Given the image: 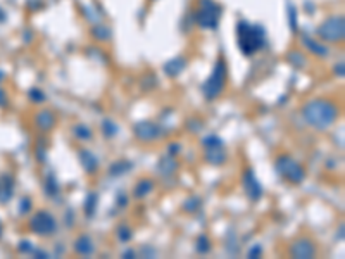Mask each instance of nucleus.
Masks as SVG:
<instances>
[{"mask_svg":"<svg viewBox=\"0 0 345 259\" xmlns=\"http://www.w3.org/2000/svg\"><path fill=\"white\" fill-rule=\"evenodd\" d=\"M19 251L21 252H32L33 251V245L29 244V242H23L19 245Z\"/></svg>","mask_w":345,"mask_h":259,"instance_id":"obj_35","label":"nucleus"},{"mask_svg":"<svg viewBox=\"0 0 345 259\" xmlns=\"http://www.w3.org/2000/svg\"><path fill=\"white\" fill-rule=\"evenodd\" d=\"M274 169L281 178H285L292 185H300L305 180V169L290 156H279L274 162Z\"/></svg>","mask_w":345,"mask_h":259,"instance_id":"obj_4","label":"nucleus"},{"mask_svg":"<svg viewBox=\"0 0 345 259\" xmlns=\"http://www.w3.org/2000/svg\"><path fill=\"white\" fill-rule=\"evenodd\" d=\"M116 203L121 206V208H124L126 204H128V195H124V194H119L116 197Z\"/></svg>","mask_w":345,"mask_h":259,"instance_id":"obj_33","label":"nucleus"},{"mask_svg":"<svg viewBox=\"0 0 345 259\" xmlns=\"http://www.w3.org/2000/svg\"><path fill=\"white\" fill-rule=\"evenodd\" d=\"M74 251L80 254V256H90V254L95 252L93 240H91L88 235H80L76 239V242H74Z\"/></svg>","mask_w":345,"mask_h":259,"instance_id":"obj_15","label":"nucleus"},{"mask_svg":"<svg viewBox=\"0 0 345 259\" xmlns=\"http://www.w3.org/2000/svg\"><path fill=\"white\" fill-rule=\"evenodd\" d=\"M7 105V95L4 90H0V107H6Z\"/></svg>","mask_w":345,"mask_h":259,"instance_id":"obj_37","label":"nucleus"},{"mask_svg":"<svg viewBox=\"0 0 345 259\" xmlns=\"http://www.w3.org/2000/svg\"><path fill=\"white\" fill-rule=\"evenodd\" d=\"M204 151H206V161L209 164L221 166L226 162V149L223 140L217 135H209L202 140Z\"/></svg>","mask_w":345,"mask_h":259,"instance_id":"obj_7","label":"nucleus"},{"mask_svg":"<svg viewBox=\"0 0 345 259\" xmlns=\"http://www.w3.org/2000/svg\"><path fill=\"white\" fill-rule=\"evenodd\" d=\"M180 152V143H169V156H176Z\"/></svg>","mask_w":345,"mask_h":259,"instance_id":"obj_34","label":"nucleus"},{"mask_svg":"<svg viewBox=\"0 0 345 259\" xmlns=\"http://www.w3.org/2000/svg\"><path fill=\"white\" fill-rule=\"evenodd\" d=\"M288 14H290V26L292 30H297V14H295V9L294 7H288Z\"/></svg>","mask_w":345,"mask_h":259,"instance_id":"obj_31","label":"nucleus"},{"mask_svg":"<svg viewBox=\"0 0 345 259\" xmlns=\"http://www.w3.org/2000/svg\"><path fill=\"white\" fill-rule=\"evenodd\" d=\"M242 183H243V190H245L247 197L252 203H257V200L263 197V187H261L259 180L256 178V173L252 168L245 169V173H243L242 177Z\"/></svg>","mask_w":345,"mask_h":259,"instance_id":"obj_9","label":"nucleus"},{"mask_svg":"<svg viewBox=\"0 0 345 259\" xmlns=\"http://www.w3.org/2000/svg\"><path fill=\"white\" fill-rule=\"evenodd\" d=\"M304 43H305V47H307V49L311 50L314 55H318V57H326V55H328V49H326L325 45H321V43H318L316 40H309V38H304Z\"/></svg>","mask_w":345,"mask_h":259,"instance_id":"obj_21","label":"nucleus"},{"mask_svg":"<svg viewBox=\"0 0 345 259\" xmlns=\"http://www.w3.org/2000/svg\"><path fill=\"white\" fill-rule=\"evenodd\" d=\"M318 35L326 42H342L343 35H345V24H343V17L342 16H333L323 23L318 28Z\"/></svg>","mask_w":345,"mask_h":259,"instance_id":"obj_8","label":"nucleus"},{"mask_svg":"<svg viewBox=\"0 0 345 259\" xmlns=\"http://www.w3.org/2000/svg\"><path fill=\"white\" fill-rule=\"evenodd\" d=\"M135 137L142 142H154L161 137V126L154 121H140L135 125Z\"/></svg>","mask_w":345,"mask_h":259,"instance_id":"obj_10","label":"nucleus"},{"mask_svg":"<svg viewBox=\"0 0 345 259\" xmlns=\"http://www.w3.org/2000/svg\"><path fill=\"white\" fill-rule=\"evenodd\" d=\"M302 116L307 125L316 130H328L338 118V107L326 99H314L302 107Z\"/></svg>","mask_w":345,"mask_h":259,"instance_id":"obj_1","label":"nucleus"},{"mask_svg":"<svg viewBox=\"0 0 345 259\" xmlns=\"http://www.w3.org/2000/svg\"><path fill=\"white\" fill-rule=\"evenodd\" d=\"M133 169V162L132 161H126V159H121L114 162V164L109 168V175L111 177H123V175H126L128 171Z\"/></svg>","mask_w":345,"mask_h":259,"instance_id":"obj_18","label":"nucleus"},{"mask_svg":"<svg viewBox=\"0 0 345 259\" xmlns=\"http://www.w3.org/2000/svg\"><path fill=\"white\" fill-rule=\"evenodd\" d=\"M290 256L297 259H311L316 256V245L309 239H299L290 245Z\"/></svg>","mask_w":345,"mask_h":259,"instance_id":"obj_11","label":"nucleus"},{"mask_svg":"<svg viewBox=\"0 0 345 259\" xmlns=\"http://www.w3.org/2000/svg\"><path fill=\"white\" fill-rule=\"evenodd\" d=\"M59 190L60 188H59V182H57V178H55V175L49 173L45 178V194L49 197H55L59 194Z\"/></svg>","mask_w":345,"mask_h":259,"instance_id":"obj_20","label":"nucleus"},{"mask_svg":"<svg viewBox=\"0 0 345 259\" xmlns=\"http://www.w3.org/2000/svg\"><path fill=\"white\" fill-rule=\"evenodd\" d=\"M221 7L214 0H199L197 24L204 30H216L219 24Z\"/></svg>","mask_w":345,"mask_h":259,"instance_id":"obj_5","label":"nucleus"},{"mask_svg":"<svg viewBox=\"0 0 345 259\" xmlns=\"http://www.w3.org/2000/svg\"><path fill=\"white\" fill-rule=\"evenodd\" d=\"M185 68H186V61L183 59V57H176V59L168 61V63L164 64V73L168 74L169 78H174L178 76V74H181Z\"/></svg>","mask_w":345,"mask_h":259,"instance_id":"obj_16","label":"nucleus"},{"mask_svg":"<svg viewBox=\"0 0 345 259\" xmlns=\"http://www.w3.org/2000/svg\"><path fill=\"white\" fill-rule=\"evenodd\" d=\"M32 252H33V256H35V257H40V259L50 257V256H49V254H47L45 251H38V249H33V251H32Z\"/></svg>","mask_w":345,"mask_h":259,"instance_id":"obj_36","label":"nucleus"},{"mask_svg":"<svg viewBox=\"0 0 345 259\" xmlns=\"http://www.w3.org/2000/svg\"><path fill=\"white\" fill-rule=\"evenodd\" d=\"M97 206H99V194H95V192H90L88 197H86L85 200V214L88 218H91L95 214V211H97Z\"/></svg>","mask_w":345,"mask_h":259,"instance_id":"obj_22","label":"nucleus"},{"mask_svg":"<svg viewBox=\"0 0 345 259\" xmlns=\"http://www.w3.org/2000/svg\"><path fill=\"white\" fill-rule=\"evenodd\" d=\"M14 195V178L11 175L0 177V204H7Z\"/></svg>","mask_w":345,"mask_h":259,"instance_id":"obj_12","label":"nucleus"},{"mask_svg":"<svg viewBox=\"0 0 345 259\" xmlns=\"http://www.w3.org/2000/svg\"><path fill=\"white\" fill-rule=\"evenodd\" d=\"M73 133H74V137L76 138H80V140H91L93 138V131H91V128H88L86 125H76V126H73Z\"/></svg>","mask_w":345,"mask_h":259,"instance_id":"obj_24","label":"nucleus"},{"mask_svg":"<svg viewBox=\"0 0 345 259\" xmlns=\"http://www.w3.org/2000/svg\"><path fill=\"white\" fill-rule=\"evenodd\" d=\"M226 80H228V69H226V63L225 59H219L214 66L211 76L204 81L202 85V95L207 100H214L217 99L223 94L226 87Z\"/></svg>","mask_w":345,"mask_h":259,"instance_id":"obj_3","label":"nucleus"},{"mask_svg":"<svg viewBox=\"0 0 345 259\" xmlns=\"http://www.w3.org/2000/svg\"><path fill=\"white\" fill-rule=\"evenodd\" d=\"M78 157H80V164L83 166V169H85L86 173L93 175L95 171L99 169V161H97V157L91 154L90 151H86V149H81V151L78 152Z\"/></svg>","mask_w":345,"mask_h":259,"instance_id":"obj_13","label":"nucleus"},{"mask_svg":"<svg viewBox=\"0 0 345 259\" xmlns=\"http://www.w3.org/2000/svg\"><path fill=\"white\" fill-rule=\"evenodd\" d=\"M29 209H32V199H29V197H24L19 204V213L26 214V213H29Z\"/></svg>","mask_w":345,"mask_h":259,"instance_id":"obj_30","label":"nucleus"},{"mask_svg":"<svg viewBox=\"0 0 345 259\" xmlns=\"http://www.w3.org/2000/svg\"><path fill=\"white\" fill-rule=\"evenodd\" d=\"M288 61H290L294 66H299V68H302L305 64V57L300 54V52H292V54L288 55Z\"/></svg>","mask_w":345,"mask_h":259,"instance_id":"obj_28","label":"nucleus"},{"mask_svg":"<svg viewBox=\"0 0 345 259\" xmlns=\"http://www.w3.org/2000/svg\"><path fill=\"white\" fill-rule=\"evenodd\" d=\"M29 99H32L33 102L40 104V102L45 100V94H43L42 90H38V89H32V90H29Z\"/></svg>","mask_w":345,"mask_h":259,"instance_id":"obj_29","label":"nucleus"},{"mask_svg":"<svg viewBox=\"0 0 345 259\" xmlns=\"http://www.w3.org/2000/svg\"><path fill=\"white\" fill-rule=\"evenodd\" d=\"M29 228L35 235L40 237H52L57 232V221H55L54 214L49 211H38L35 216L29 219Z\"/></svg>","mask_w":345,"mask_h":259,"instance_id":"obj_6","label":"nucleus"},{"mask_svg":"<svg viewBox=\"0 0 345 259\" xmlns=\"http://www.w3.org/2000/svg\"><path fill=\"white\" fill-rule=\"evenodd\" d=\"M238 47L245 57L254 55L266 45V30L261 24H250L247 21H238L237 24Z\"/></svg>","mask_w":345,"mask_h":259,"instance_id":"obj_2","label":"nucleus"},{"mask_svg":"<svg viewBox=\"0 0 345 259\" xmlns=\"http://www.w3.org/2000/svg\"><path fill=\"white\" fill-rule=\"evenodd\" d=\"M152 190H154V182L148 180V178H143V180H140L137 185H135L133 195L137 197V199H143V197L150 194Z\"/></svg>","mask_w":345,"mask_h":259,"instance_id":"obj_17","label":"nucleus"},{"mask_svg":"<svg viewBox=\"0 0 345 259\" xmlns=\"http://www.w3.org/2000/svg\"><path fill=\"white\" fill-rule=\"evenodd\" d=\"M261 254H263V249H261V245H254V247H252L250 251H248L247 256L250 257V259H254V257H259Z\"/></svg>","mask_w":345,"mask_h":259,"instance_id":"obj_32","label":"nucleus"},{"mask_svg":"<svg viewBox=\"0 0 345 259\" xmlns=\"http://www.w3.org/2000/svg\"><path fill=\"white\" fill-rule=\"evenodd\" d=\"M209 251H211V240H209L206 235H200L197 239V252L207 254Z\"/></svg>","mask_w":345,"mask_h":259,"instance_id":"obj_25","label":"nucleus"},{"mask_svg":"<svg viewBox=\"0 0 345 259\" xmlns=\"http://www.w3.org/2000/svg\"><path fill=\"white\" fill-rule=\"evenodd\" d=\"M157 168H159V171L164 175V177H169V175H173L174 171L178 169V162L174 161L173 156L163 157V159L159 161V166H157Z\"/></svg>","mask_w":345,"mask_h":259,"instance_id":"obj_19","label":"nucleus"},{"mask_svg":"<svg viewBox=\"0 0 345 259\" xmlns=\"http://www.w3.org/2000/svg\"><path fill=\"white\" fill-rule=\"evenodd\" d=\"M200 204H202V200H200L199 197H190L189 200H185V204H183V209L189 211V213H194V211H197L200 208Z\"/></svg>","mask_w":345,"mask_h":259,"instance_id":"obj_27","label":"nucleus"},{"mask_svg":"<svg viewBox=\"0 0 345 259\" xmlns=\"http://www.w3.org/2000/svg\"><path fill=\"white\" fill-rule=\"evenodd\" d=\"M335 73H337L340 78H343V74H345V71H343V63H340L337 68H335Z\"/></svg>","mask_w":345,"mask_h":259,"instance_id":"obj_38","label":"nucleus"},{"mask_svg":"<svg viewBox=\"0 0 345 259\" xmlns=\"http://www.w3.org/2000/svg\"><path fill=\"white\" fill-rule=\"evenodd\" d=\"M123 257H126V259H133V257H135V252L132 251V249H128V251H124V252H123Z\"/></svg>","mask_w":345,"mask_h":259,"instance_id":"obj_39","label":"nucleus"},{"mask_svg":"<svg viewBox=\"0 0 345 259\" xmlns=\"http://www.w3.org/2000/svg\"><path fill=\"white\" fill-rule=\"evenodd\" d=\"M102 133L106 138H114L119 133V126L116 125L112 120H104L102 121Z\"/></svg>","mask_w":345,"mask_h":259,"instance_id":"obj_23","label":"nucleus"},{"mask_svg":"<svg viewBox=\"0 0 345 259\" xmlns=\"http://www.w3.org/2000/svg\"><path fill=\"white\" fill-rule=\"evenodd\" d=\"M132 237H133V232H132V228L130 226H119L117 228V239L121 240V242H130L132 240Z\"/></svg>","mask_w":345,"mask_h":259,"instance_id":"obj_26","label":"nucleus"},{"mask_svg":"<svg viewBox=\"0 0 345 259\" xmlns=\"http://www.w3.org/2000/svg\"><path fill=\"white\" fill-rule=\"evenodd\" d=\"M35 123H37V126L43 131H49L55 126V116L54 112L49 111V109H43L37 114V118H35Z\"/></svg>","mask_w":345,"mask_h":259,"instance_id":"obj_14","label":"nucleus"}]
</instances>
